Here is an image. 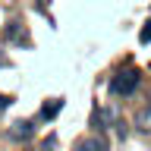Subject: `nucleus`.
I'll list each match as a JSON object with an SVG mask.
<instances>
[{
  "label": "nucleus",
  "mask_w": 151,
  "mask_h": 151,
  "mask_svg": "<svg viewBox=\"0 0 151 151\" xmlns=\"http://www.w3.org/2000/svg\"><path fill=\"white\" fill-rule=\"evenodd\" d=\"M139 82H142V73H139V69H123V73L110 82V91L126 98V94H132L135 88H139Z\"/></svg>",
  "instance_id": "f257e3e1"
},
{
  "label": "nucleus",
  "mask_w": 151,
  "mask_h": 151,
  "mask_svg": "<svg viewBox=\"0 0 151 151\" xmlns=\"http://www.w3.org/2000/svg\"><path fill=\"white\" fill-rule=\"evenodd\" d=\"M76 151H107V142L101 135H88V139H82L76 145Z\"/></svg>",
  "instance_id": "f03ea898"
},
{
  "label": "nucleus",
  "mask_w": 151,
  "mask_h": 151,
  "mask_svg": "<svg viewBox=\"0 0 151 151\" xmlns=\"http://www.w3.org/2000/svg\"><path fill=\"white\" fill-rule=\"evenodd\" d=\"M135 126L145 132H151V107H142L139 113H135Z\"/></svg>",
  "instance_id": "7ed1b4c3"
},
{
  "label": "nucleus",
  "mask_w": 151,
  "mask_h": 151,
  "mask_svg": "<svg viewBox=\"0 0 151 151\" xmlns=\"http://www.w3.org/2000/svg\"><path fill=\"white\" fill-rule=\"evenodd\" d=\"M32 132H35V126L32 123H16V129H13V139H32Z\"/></svg>",
  "instance_id": "20e7f679"
},
{
  "label": "nucleus",
  "mask_w": 151,
  "mask_h": 151,
  "mask_svg": "<svg viewBox=\"0 0 151 151\" xmlns=\"http://www.w3.org/2000/svg\"><path fill=\"white\" fill-rule=\"evenodd\" d=\"M63 110V101H54V104H44V110H41V116H44V120H54L57 113Z\"/></svg>",
  "instance_id": "39448f33"
},
{
  "label": "nucleus",
  "mask_w": 151,
  "mask_h": 151,
  "mask_svg": "<svg viewBox=\"0 0 151 151\" xmlns=\"http://www.w3.org/2000/svg\"><path fill=\"white\" fill-rule=\"evenodd\" d=\"M139 41H142V44H148V41H151V19L145 22V28L139 32Z\"/></svg>",
  "instance_id": "423d86ee"
},
{
  "label": "nucleus",
  "mask_w": 151,
  "mask_h": 151,
  "mask_svg": "<svg viewBox=\"0 0 151 151\" xmlns=\"http://www.w3.org/2000/svg\"><path fill=\"white\" fill-rule=\"evenodd\" d=\"M6 38L9 41H22V38H19V22H13V25L6 28Z\"/></svg>",
  "instance_id": "0eeeda50"
},
{
  "label": "nucleus",
  "mask_w": 151,
  "mask_h": 151,
  "mask_svg": "<svg viewBox=\"0 0 151 151\" xmlns=\"http://www.w3.org/2000/svg\"><path fill=\"white\" fill-rule=\"evenodd\" d=\"M6 107H9V98H3V94H0V113L6 110Z\"/></svg>",
  "instance_id": "6e6552de"
}]
</instances>
